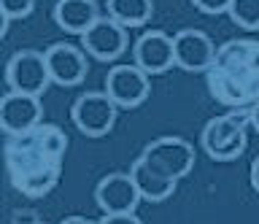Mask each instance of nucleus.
I'll return each mask as SVG.
<instances>
[{
    "label": "nucleus",
    "instance_id": "3",
    "mask_svg": "<svg viewBox=\"0 0 259 224\" xmlns=\"http://www.w3.org/2000/svg\"><path fill=\"white\" fill-rule=\"evenodd\" d=\"M246 111H227V114L208 119L200 132V143L208 151V157L219 159V162H230V159L240 157L246 149Z\"/></svg>",
    "mask_w": 259,
    "mask_h": 224
},
{
    "label": "nucleus",
    "instance_id": "5",
    "mask_svg": "<svg viewBox=\"0 0 259 224\" xmlns=\"http://www.w3.org/2000/svg\"><path fill=\"white\" fill-rule=\"evenodd\" d=\"M141 157L176 181L194 167V146L181 135H159L151 143H146Z\"/></svg>",
    "mask_w": 259,
    "mask_h": 224
},
{
    "label": "nucleus",
    "instance_id": "2",
    "mask_svg": "<svg viewBox=\"0 0 259 224\" xmlns=\"http://www.w3.org/2000/svg\"><path fill=\"white\" fill-rule=\"evenodd\" d=\"M208 92L230 111H248L259 100V41H224L205 70Z\"/></svg>",
    "mask_w": 259,
    "mask_h": 224
},
{
    "label": "nucleus",
    "instance_id": "11",
    "mask_svg": "<svg viewBox=\"0 0 259 224\" xmlns=\"http://www.w3.org/2000/svg\"><path fill=\"white\" fill-rule=\"evenodd\" d=\"M95 200L103 208V213H130L141 203V192H138L135 181L130 173H108L97 181L95 187Z\"/></svg>",
    "mask_w": 259,
    "mask_h": 224
},
{
    "label": "nucleus",
    "instance_id": "12",
    "mask_svg": "<svg viewBox=\"0 0 259 224\" xmlns=\"http://www.w3.org/2000/svg\"><path fill=\"white\" fill-rule=\"evenodd\" d=\"M216 43L210 41L208 33L197 27H184L173 35V57L176 65L184 70H208L213 62Z\"/></svg>",
    "mask_w": 259,
    "mask_h": 224
},
{
    "label": "nucleus",
    "instance_id": "21",
    "mask_svg": "<svg viewBox=\"0 0 259 224\" xmlns=\"http://www.w3.org/2000/svg\"><path fill=\"white\" fill-rule=\"evenodd\" d=\"M246 114H248V124L254 127L256 132H259V100H256V103H254V106H251L248 111H246Z\"/></svg>",
    "mask_w": 259,
    "mask_h": 224
},
{
    "label": "nucleus",
    "instance_id": "20",
    "mask_svg": "<svg viewBox=\"0 0 259 224\" xmlns=\"http://www.w3.org/2000/svg\"><path fill=\"white\" fill-rule=\"evenodd\" d=\"M194 6L202 11V14H224L227 9H230L232 0H192Z\"/></svg>",
    "mask_w": 259,
    "mask_h": 224
},
{
    "label": "nucleus",
    "instance_id": "14",
    "mask_svg": "<svg viewBox=\"0 0 259 224\" xmlns=\"http://www.w3.org/2000/svg\"><path fill=\"white\" fill-rule=\"evenodd\" d=\"M130 175H133L138 192H141L143 200H151V203H159V200H167L176 192V178H170L167 173L157 170L151 162H146L143 157H138L133 165H130Z\"/></svg>",
    "mask_w": 259,
    "mask_h": 224
},
{
    "label": "nucleus",
    "instance_id": "22",
    "mask_svg": "<svg viewBox=\"0 0 259 224\" xmlns=\"http://www.w3.org/2000/svg\"><path fill=\"white\" fill-rule=\"evenodd\" d=\"M248 178H251V187L259 192V157L251 162V170H248Z\"/></svg>",
    "mask_w": 259,
    "mask_h": 224
},
{
    "label": "nucleus",
    "instance_id": "13",
    "mask_svg": "<svg viewBox=\"0 0 259 224\" xmlns=\"http://www.w3.org/2000/svg\"><path fill=\"white\" fill-rule=\"evenodd\" d=\"M133 57H135V65L143 68L149 76L165 73L167 68L176 65L173 35H167L165 30H146L133 46Z\"/></svg>",
    "mask_w": 259,
    "mask_h": 224
},
{
    "label": "nucleus",
    "instance_id": "23",
    "mask_svg": "<svg viewBox=\"0 0 259 224\" xmlns=\"http://www.w3.org/2000/svg\"><path fill=\"white\" fill-rule=\"evenodd\" d=\"M60 224H97L95 219H87V216H65Z\"/></svg>",
    "mask_w": 259,
    "mask_h": 224
},
{
    "label": "nucleus",
    "instance_id": "10",
    "mask_svg": "<svg viewBox=\"0 0 259 224\" xmlns=\"http://www.w3.org/2000/svg\"><path fill=\"white\" fill-rule=\"evenodd\" d=\"M44 54H46V65H49V73H52L54 84L73 86V84L84 81V76L89 70L84 46H76V43H68V41H57V43L49 46Z\"/></svg>",
    "mask_w": 259,
    "mask_h": 224
},
{
    "label": "nucleus",
    "instance_id": "7",
    "mask_svg": "<svg viewBox=\"0 0 259 224\" xmlns=\"http://www.w3.org/2000/svg\"><path fill=\"white\" fill-rule=\"evenodd\" d=\"M105 92L119 108H135L149 98L151 92V76L135 62H119L105 76Z\"/></svg>",
    "mask_w": 259,
    "mask_h": 224
},
{
    "label": "nucleus",
    "instance_id": "4",
    "mask_svg": "<svg viewBox=\"0 0 259 224\" xmlns=\"http://www.w3.org/2000/svg\"><path fill=\"white\" fill-rule=\"evenodd\" d=\"M116 111H119V106L111 100L108 92L92 89V92H84L73 100L70 119L84 135L100 138V135H105L113 127V122H116Z\"/></svg>",
    "mask_w": 259,
    "mask_h": 224
},
{
    "label": "nucleus",
    "instance_id": "9",
    "mask_svg": "<svg viewBox=\"0 0 259 224\" xmlns=\"http://www.w3.org/2000/svg\"><path fill=\"white\" fill-rule=\"evenodd\" d=\"M0 122L8 135L27 132L32 127L44 122V106H40V95H27L8 89L0 103Z\"/></svg>",
    "mask_w": 259,
    "mask_h": 224
},
{
    "label": "nucleus",
    "instance_id": "17",
    "mask_svg": "<svg viewBox=\"0 0 259 224\" xmlns=\"http://www.w3.org/2000/svg\"><path fill=\"white\" fill-rule=\"evenodd\" d=\"M227 14L243 30H259V0H232Z\"/></svg>",
    "mask_w": 259,
    "mask_h": 224
},
{
    "label": "nucleus",
    "instance_id": "6",
    "mask_svg": "<svg viewBox=\"0 0 259 224\" xmlns=\"http://www.w3.org/2000/svg\"><path fill=\"white\" fill-rule=\"evenodd\" d=\"M6 78L8 86L16 92H27V95H40L52 84V73L46 65V54L38 49H19L11 54L6 65Z\"/></svg>",
    "mask_w": 259,
    "mask_h": 224
},
{
    "label": "nucleus",
    "instance_id": "16",
    "mask_svg": "<svg viewBox=\"0 0 259 224\" xmlns=\"http://www.w3.org/2000/svg\"><path fill=\"white\" fill-rule=\"evenodd\" d=\"M108 17L121 22L124 27H141L151 19L154 0H105Z\"/></svg>",
    "mask_w": 259,
    "mask_h": 224
},
{
    "label": "nucleus",
    "instance_id": "15",
    "mask_svg": "<svg viewBox=\"0 0 259 224\" xmlns=\"http://www.w3.org/2000/svg\"><path fill=\"white\" fill-rule=\"evenodd\" d=\"M95 19H100L97 0H57L54 3V22L65 33L84 35L95 25Z\"/></svg>",
    "mask_w": 259,
    "mask_h": 224
},
{
    "label": "nucleus",
    "instance_id": "8",
    "mask_svg": "<svg viewBox=\"0 0 259 224\" xmlns=\"http://www.w3.org/2000/svg\"><path fill=\"white\" fill-rule=\"evenodd\" d=\"M81 46L87 54H92L95 60H116L119 54H124L127 49V27L116 22L108 14H100V19H95V25L81 35Z\"/></svg>",
    "mask_w": 259,
    "mask_h": 224
},
{
    "label": "nucleus",
    "instance_id": "19",
    "mask_svg": "<svg viewBox=\"0 0 259 224\" xmlns=\"http://www.w3.org/2000/svg\"><path fill=\"white\" fill-rule=\"evenodd\" d=\"M97 224H143V219L135 211H130V213H103L100 219H97Z\"/></svg>",
    "mask_w": 259,
    "mask_h": 224
},
{
    "label": "nucleus",
    "instance_id": "18",
    "mask_svg": "<svg viewBox=\"0 0 259 224\" xmlns=\"http://www.w3.org/2000/svg\"><path fill=\"white\" fill-rule=\"evenodd\" d=\"M35 9V0H0V11L3 19H24L27 14Z\"/></svg>",
    "mask_w": 259,
    "mask_h": 224
},
{
    "label": "nucleus",
    "instance_id": "1",
    "mask_svg": "<svg viewBox=\"0 0 259 224\" xmlns=\"http://www.w3.org/2000/svg\"><path fill=\"white\" fill-rule=\"evenodd\" d=\"M65 151H68V135L57 124L49 122H40L27 132L8 135L6 143L8 178L22 195L44 197L60 181Z\"/></svg>",
    "mask_w": 259,
    "mask_h": 224
}]
</instances>
